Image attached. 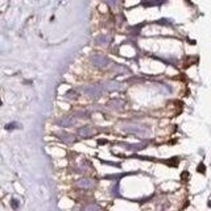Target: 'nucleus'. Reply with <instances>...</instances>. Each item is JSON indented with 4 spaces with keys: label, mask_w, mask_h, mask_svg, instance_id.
Returning <instances> with one entry per match:
<instances>
[{
    "label": "nucleus",
    "mask_w": 211,
    "mask_h": 211,
    "mask_svg": "<svg viewBox=\"0 0 211 211\" xmlns=\"http://www.w3.org/2000/svg\"><path fill=\"white\" fill-rule=\"evenodd\" d=\"M11 206H12L13 210H17V209H19V206H20V202H19V200H17L16 198H13V199L11 200Z\"/></svg>",
    "instance_id": "obj_18"
},
{
    "label": "nucleus",
    "mask_w": 211,
    "mask_h": 211,
    "mask_svg": "<svg viewBox=\"0 0 211 211\" xmlns=\"http://www.w3.org/2000/svg\"><path fill=\"white\" fill-rule=\"evenodd\" d=\"M82 211H100V207L95 203H91V205H87Z\"/></svg>",
    "instance_id": "obj_14"
},
{
    "label": "nucleus",
    "mask_w": 211,
    "mask_h": 211,
    "mask_svg": "<svg viewBox=\"0 0 211 211\" xmlns=\"http://www.w3.org/2000/svg\"><path fill=\"white\" fill-rule=\"evenodd\" d=\"M81 91L85 95L90 96V98H99L103 94V88L100 87V85H87V86H82Z\"/></svg>",
    "instance_id": "obj_2"
},
{
    "label": "nucleus",
    "mask_w": 211,
    "mask_h": 211,
    "mask_svg": "<svg viewBox=\"0 0 211 211\" xmlns=\"http://www.w3.org/2000/svg\"><path fill=\"white\" fill-rule=\"evenodd\" d=\"M94 185H95V182L90 178H79L77 181V186L81 189H91V188H94Z\"/></svg>",
    "instance_id": "obj_7"
},
{
    "label": "nucleus",
    "mask_w": 211,
    "mask_h": 211,
    "mask_svg": "<svg viewBox=\"0 0 211 211\" xmlns=\"http://www.w3.org/2000/svg\"><path fill=\"white\" fill-rule=\"evenodd\" d=\"M111 71L117 73V74H123V73H129V69H128L126 65H115V66L111 69Z\"/></svg>",
    "instance_id": "obj_11"
},
{
    "label": "nucleus",
    "mask_w": 211,
    "mask_h": 211,
    "mask_svg": "<svg viewBox=\"0 0 211 211\" xmlns=\"http://www.w3.org/2000/svg\"><path fill=\"white\" fill-rule=\"evenodd\" d=\"M0 106H2V100H0Z\"/></svg>",
    "instance_id": "obj_20"
},
{
    "label": "nucleus",
    "mask_w": 211,
    "mask_h": 211,
    "mask_svg": "<svg viewBox=\"0 0 211 211\" xmlns=\"http://www.w3.org/2000/svg\"><path fill=\"white\" fill-rule=\"evenodd\" d=\"M16 128H19V124H17L16 122H12V123L5 124V129H7V131H13V129H16Z\"/></svg>",
    "instance_id": "obj_16"
},
{
    "label": "nucleus",
    "mask_w": 211,
    "mask_h": 211,
    "mask_svg": "<svg viewBox=\"0 0 211 211\" xmlns=\"http://www.w3.org/2000/svg\"><path fill=\"white\" fill-rule=\"evenodd\" d=\"M123 131L124 132H128V133L137 135V136H140V137H147L148 135H149L148 127L143 126V124H137V123L126 124V126H123Z\"/></svg>",
    "instance_id": "obj_1"
},
{
    "label": "nucleus",
    "mask_w": 211,
    "mask_h": 211,
    "mask_svg": "<svg viewBox=\"0 0 211 211\" xmlns=\"http://www.w3.org/2000/svg\"><path fill=\"white\" fill-rule=\"evenodd\" d=\"M65 98H67V99H77L78 98V91H75V90H69L66 94H65Z\"/></svg>",
    "instance_id": "obj_13"
},
{
    "label": "nucleus",
    "mask_w": 211,
    "mask_h": 211,
    "mask_svg": "<svg viewBox=\"0 0 211 211\" xmlns=\"http://www.w3.org/2000/svg\"><path fill=\"white\" fill-rule=\"evenodd\" d=\"M90 62H91L95 67L103 69V67H107L111 64V60H110L108 57L103 56V54H92V56L90 57Z\"/></svg>",
    "instance_id": "obj_3"
},
{
    "label": "nucleus",
    "mask_w": 211,
    "mask_h": 211,
    "mask_svg": "<svg viewBox=\"0 0 211 211\" xmlns=\"http://www.w3.org/2000/svg\"><path fill=\"white\" fill-rule=\"evenodd\" d=\"M110 40H111V39H110L107 34H99V36L95 39L96 44H99V45H107L110 42Z\"/></svg>",
    "instance_id": "obj_12"
},
{
    "label": "nucleus",
    "mask_w": 211,
    "mask_h": 211,
    "mask_svg": "<svg viewBox=\"0 0 211 211\" xmlns=\"http://www.w3.org/2000/svg\"><path fill=\"white\" fill-rule=\"evenodd\" d=\"M94 133H95V131H94V128L92 127H90V126H85V127H81L78 129V135L81 137H83V139H88V137H91V136H94Z\"/></svg>",
    "instance_id": "obj_6"
},
{
    "label": "nucleus",
    "mask_w": 211,
    "mask_h": 211,
    "mask_svg": "<svg viewBox=\"0 0 211 211\" xmlns=\"http://www.w3.org/2000/svg\"><path fill=\"white\" fill-rule=\"evenodd\" d=\"M108 107L112 110H122L124 108V100L120 98H115L108 102Z\"/></svg>",
    "instance_id": "obj_9"
},
{
    "label": "nucleus",
    "mask_w": 211,
    "mask_h": 211,
    "mask_svg": "<svg viewBox=\"0 0 211 211\" xmlns=\"http://www.w3.org/2000/svg\"><path fill=\"white\" fill-rule=\"evenodd\" d=\"M104 3H107L111 8H116L117 5H119V0H103Z\"/></svg>",
    "instance_id": "obj_17"
},
{
    "label": "nucleus",
    "mask_w": 211,
    "mask_h": 211,
    "mask_svg": "<svg viewBox=\"0 0 211 211\" xmlns=\"http://www.w3.org/2000/svg\"><path fill=\"white\" fill-rule=\"evenodd\" d=\"M103 162V164H107V165H112V166H120L119 164H115V162H107V161H100Z\"/></svg>",
    "instance_id": "obj_19"
},
{
    "label": "nucleus",
    "mask_w": 211,
    "mask_h": 211,
    "mask_svg": "<svg viewBox=\"0 0 211 211\" xmlns=\"http://www.w3.org/2000/svg\"><path fill=\"white\" fill-rule=\"evenodd\" d=\"M57 136L60 137V140H62L64 143H66V144H73V143L75 141V136H74V135L67 133V132H64V131L58 132Z\"/></svg>",
    "instance_id": "obj_8"
},
{
    "label": "nucleus",
    "mask_w": 211,
    "mask_h": 211,
    "mask_svg": "<svg viewBox=\"0 0 211 211\" xmlns=\"http://www.w3.org/2000/svg\"><path fill=\"white\" fill-rule=\"evenodd\" d=\"M99 85L103 88V91H108V92L119 91V90H122L124 87V85L122 82H117V81H103Z\"/></svg>",
    "instance_id": "obj_4"
},
{
    "label": "nucleus",
    "mask_w": 211,
    "mask_h": 211,
    "mask_svg": "<svg viewBox=\"0 0 211 211\" xmlns=\"http://www.w3.org/2000/svg\"><path fill=\"white\" fill-rule=\"evenodd\" d=\"M57 126L60 127H64V128H67V127H73L75 124V119L73 116H64L61 119L57 120Z\"/></svg>",
    "instance_id": "obj_5"
},
{
    "label": "nucleus",
    "mask_w": 211,
    "mask_h": 211,
    "mask_svg": "<svg viewBox=\"0 0 211 211\" xmlns=\"http://www.w3.org/2000/svg\"><path fill=\"white\" fill-rule=\"evenodd\" d=\"M120 145H124L126 147V149H128V150H133V152H139V150H141V149H144L145 148V145L144 144H127V143H122Z\"/></svg>",
    "instance_id": "obj_10"
},
{
    "label": "nucleus",
    "mask_w": 211,
    "mask_h": 211,
    "mask_svg": "<svg viewBox=\"0 0 211 211\" xmlns=\"http://www.w3.org/2000/svg\"><path fill=\"white\" fill-rule=\"evenodd\" d=\"M111 194H112L113 197H119V195H120V194H119V183H117V182L111 188Z\"/></svg>",
    "instance_id": "obj_15"
}]
</instances>
